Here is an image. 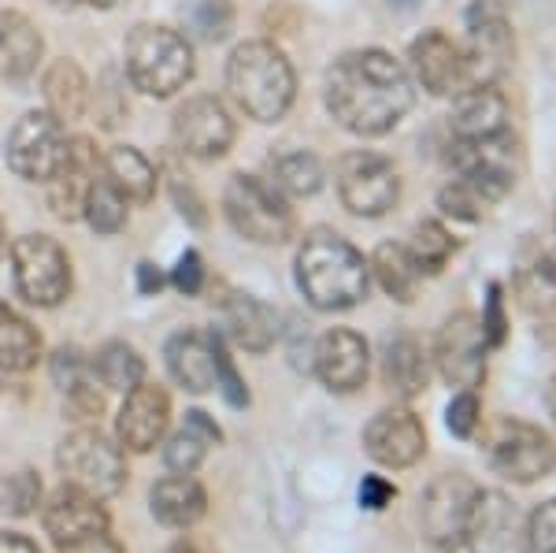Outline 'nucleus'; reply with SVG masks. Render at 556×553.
<instances>
[{"label": "nucleus", "instance_id": "nucleus-42", "mask_svg": "<svg viewBox=\"0 0 556 553\" xmlns=\"http://www.w3.org/2000/svg\"><path fill=\"white\" fill-rule=\"evenodd\" d=\"M215 390L227 398L230 409H245L249 405V387H245V379L238 376V368H235V361H230L223 338L215 342Z\"/></svg>", "mask_w": 556, "mask_h": 553}, {"label": "nucleus", "instance_id": "nucleus-29", "mask_svg": "<svg viewBox=\"0 0 556 553\" xmlns=\"http://www.w3.org/2000/svg\"><path fill=\"white\" fill-rule=\"evenodd\" d=\"M41 93H45V112L60 123H75L83 120L89 109V83L86 71L75 64V60L60 56L45 67L41 78Z\"/></svg>", "mask_w": 556, "mask_h": 553}, {"label": "nucleus", "instance_id": "nucleus-41", "mask_svg": "<svg viewBox=\"0 0 556 553\" xmlns=\"http://www.w3.org/2000/svg\"><path fill=\"white\" fill-rule=\"evenodd\" d=\"M204 450L208 442L201 435H193L190 427H182L178 435H172V442L164 445V465L175 472V476H193L204 461Z\"/></svg>", "mask_w": 556, "mask_h": 553}, {"label": "nucleus", "instance_id": "nucleus-2", "mask_svg": "<svg viewBox=\"0 0 556 553\" xmlns=\"http://www.w3.org/2000/svg\"><path fill=\"white\" fill-rule=\"evenodd\" d=\"M298 287L319 312L356 309L371 290V264L345 235L316 227L298 249Z\"/></svg>", "mask_w": 556, "mask_h": 553}, {"label": "nucleus", "instance_id": "nucleus-57", "mask_svg": "<svg viewBox=\"0 0 556 553\" xmlns=\"http://www.w3.org/2000/svg\"><path fill=\"white\" fill-rule=\"evenodd\" d=\"M175 553H204V550H201V546H193V542H178Z\"/></svg>", "mask_w": 556, "mask_h": 553}, {"label": "nucleus", "instance_id": "nucleus-25", "mask_svg": "<svg viewBox=\"0 0 556 553\" xmlns=\"http://www.w3.org/2000/svg\"><path fill=\"white\" fill-rule=\"evenodd\" d=\"M516 535H519L516 505L505 494H497V490H479V502H475L471 528H468V542L475 546V553H508Z\"/></svg>", "mask_w": 556, "mask_h": 553}, {"label": "nucleus", "instance_id": "nucleus-18", "mask_svg": "<svg viewBox=\"0 0 556 553\" xmlns=\"http://www.w3.org/2000/svg\"><path fill=\"white\" fill-rule=\"evenodd\" d=\"M167 424H172V398L164 387H152V382H138L127 390L119 416H115V439L123 450L130 453H149L164 442Z\"/></svg>", "mask_w": 556, "mask_h": 553}, {"label": "nucleus", "instance_id": "nucleus-19", "mask_svg": "<svg viewBox=\"0 0 556 553\" xmlns=\"http://www.w3.org/2000/svg\"><path fill=\"white\" fill-rule=\"evenodd\" d=\"M316 376L330 394H353L367 382V368H371V350H367L364 335L349 331V327H334L316 342Z\"/></svg>", "mask_w": 556, "mask_h": 553}, {"label": "nucleus", "instance_id": "nucleus-28", "mask_svg": "<svg viewBox=\"0 0 556 553\" xmlns=\"http://www.w3.org/2000/svg\"><path fill=\"white\" fill-rule=\"evenodd\" d=\"M382 382L386 390H393L397 398H416L427 390L430 382V353L424 342L412 335H397L386 342L382 350Z\"/></svg>", "mask_w": 556, "mask_h": 553}, {"label": "nucleus", "instance_id": "nucleus-24", "mask_svg": "<svg viewBox=\"0 0 556 553\" xmlns=\"http://www.w3.org/2000/svg\"><path fill=\"white\" fill-rule=\"evenodd\" d=\"M223 331H227L241 350L249 353H267L278 338V312L264 305L253 293H230L219 305Z\"/></svg>", "mask_w": 556, "mask_h": 553}, {"label": "nucleus", "instance_id": "nucleus-44", "mask_svg": "<svg viewBox=\"0 0 556 553\" xmlns=\"http://www.w3.org/2000/svg\"><path fill=\"white\" fill-rule=\"evenodd\" d=\"M523 539H527V550L531 553H556V498L542 502L531 516H527Z\"/></svg>", "mask_w": 556, "mask_h": 553}, {"label": "nucleus", "instance_id": "nucleus-21", "mask_svg": "<svg viewBox=\"0 0 556 553\" xmlns=\"http://www.w3.org/2000/svg\"><path fill=\"white\" fill-rule=\"evenodd\" d=\"M112 528V516L101 505V498L86 494L78 487H60L56 494L45 505V531L56 546H67V542H78L86 535H101Z\"/></svg>", "mask_w": 556, "mask_h": 553}, {"label": "nucleus", "instance_id": "nucleus-5", "mask_svg": "<svg viewBox=\"0 0 556 553\" xmlns=\"http://www.w3.org/2000/svg\"><path fill=\"white\" fill-rule=\"evenodd\" d=\"M223 212H227L230 227L256 246H282L298 227L290 198H282L260 175H230L227 190H223Z\"/></svg>", "mask_w": 556, "mask_h": 553}, {"label": "nucleus", "instance_id": "nucleus-56", "mask_svg": "<svg viewBox=\"0 0 556 553\" xmlns=\"http://www.w3.org/2000/svg\"><path fill=\"white\" fill-rule=\"evenodd\" d=\"M8 256V230H4V219H0V261Z\"/></svg>", "mask_w": 556, "mask_h": 553}, {"label": "nucleus", "instance_id": "nucleus-39", "mask_svg": "<svg viewBox=\"0 0 556 553\" xmlns=\"http://www.w3.org/2000/svg\"><path fill=\"white\" fill-rule=\"evenodd\" d=\"M182 20L201 41H227L230 30H235V4L230 0H186Z\"/></svg>", "mask_w": 556, "mask_h": 553}, {"label": "nucleus", "instance_id": "nucleus-1", "mask_svg": "<svg viewBox=\"0 0 556 553\" xmlns=\"http://www.w3.org/2000/svg\"><path fill=\"white\" fill-rule=\"evenodd\" d=\"M327 112L356 138H382L416 104V83L408 67L382 49H356L327 71Z\"/></svg>", "mask_w": 556, "mask_h": 553}, {"label": "nucleus", "instance_id": "nucleus-59", "mask_svg": "<svg viewBox=\"0 0 556 553\" xmlns=\"http://www.w3.org/2000/svg\"><path fill=\"white\" fill-rule=\"evenodd\" d=\"M553 223H556V212H553Z\"/></svg>", "mask_w": 556, "mask_h": 553}, {"label": "nucleus", "instance_id": "nucleus-51", "mask_svg": "<svg viewBox=\"0 0 556 553\" xmlns=\"http://www.w3.org/2000/svg\"><path fill=\"white\" fill-rule=\"evenodd\" d=\"M186 427H190L193 435H201L208 445L223 442V431L215 427V420H208V413H201V409H190V413H186Z\"/></svg>", "mask_w": 556, "mask_h": 553}, {"label": "nucleus", "instance_id": "nucleus-32", "mask_svg": "<svg viewBox=\"0 0 556 553\" xmlns=\"http://www.w3.org/2000/svg\"><path fill=\"white\" fill-rule=\"evenodd\" d=\"M41 361V335L26 316L0 301V368L30 372Z\"/></svg>", "mask_w": 556, "mask_h": 553}, {"label": "nucleus", "instance_id": "nucleus-46", "mask_svg": "<svg viewBox=\"0 0 556 553\" xmlns=\"http://www.w3.org/2000/svg\"><path fill=\"white\" fill-rule=\"evenodd\" d=\"M204 279H208V267H204V256L197 249H186L182 256L172 267V287L186 298H197L204 290Z\"/></svg>", "mask_w": 556, "mask_h": 553}, {"label": "nucleus", "instance_id": "nucleus-8", "mask_svg": "<svg viewBox=\"0 0 556 553\" xmlns=\"http://www.w3.org/2000/svg\"><path fill=\"white\" fill-rule=\"evenodd\" d=\"M479 502V483L464 472H445L419 498V528L438 550H460L468 542L471 513Z\"/></svg>", "mask_w": 556, "mask_h": 553}, {"label": "nucleus", "instance_id": "nucleus-40", "mask_svg": "<svg viewBox=\"0 0 556 553\" xmlns=\"http://www.w3.org/2000/svg\"><path fill=\"white\" fill-rule=\"evenodd\" d=\"M438 209H442V216H450V219L479 223L493 209V201L471 183V178L456 175L453 183H445L442 190H438Z\"/></svg>", "mask_w": 556, "mask_h": 553}, {"label": "nucleus", "instance_id": "nucleus-49", "mask_svg": "<svg viewBox=\"0 0 556 553\" xmlns=\"http://www.w3.org/2000/svg\"><path fill=\"white\" fill-rule=\"evenodd\" d=\"M172 198H175V204H178V212H182V216L190 219L193 227H204V223H208V212H204V201L197 198L190 183H182V178H178V183L172 186Z\"/></svg>", "mask_w": 556, "mask_h": 553}, {"label": "nucleus", "instance_id": "nucleus-16", "mask_svg": "<svg viewBox=\"0 0 556 553\" xmlns=\"http://www.w3.org/2000/svg\"><path fill=\"white\" fill-rule=\"evenodd\" d=\"M408 75L434 97H456L468 89V67H464L460 41L445 30H424L408 45Z\"/></svg>", "mask_w": 556, "mask_h": 553}, {"label": "nucleus", "instance_id": "nucleus-11", "mask_svg": "<svg viewBox=\"0 0 556 553\" xmlns=\"http://www.w3.org/2000/svg\"><path fill=\"white\" fill-rule=\"evenodd\" d=\"M67 134L64 123L52 120L49 112H26L4 141V160L15 175L26 183H49L56 167L64 164Z\"/></svg>", "mask_w": 556, "mask_h": 553}, {"label": "nucleus", "instance_id": "nucleus-26", "mask_svg": "<svg viewBox=\"0 0 556 553\" xmlns=\"http://www.w3.org/2000/svg\"><path fill=\"white\" fill-rule=\"evenodd\" d=\"M45 41L23 12H0V78L23 83L41 64Z\"/></svg>", "mask_w": 556, "mask_h": 553}, {"label": "nucleus", "instance_id": "nucleus-37", "mask_svg": "<svg viewBox=\"0 0 556 553\" xmlns=\"http://www.w3.org/2000/svg\"><path fill=\"white\" fill-rule=\"evenodd\" d=\"M408 253H412V261L419 264V272H424V275H438L445 264L453 261L456 238L438 219H424V223H416V230H412Z\"/></svg>", "mask_w": 556, "mask_h": 553}, {"label": "nucleus", "instance_id": "nucleus-14", "mask_svg": "<svg viewBox=\"0 0 556 553\" xmlns=\"http://www.w3.org/2000/svg\"><path fill=\"white\" fill-rule=\"evenodd\" d=\"M453 164L464 178H471L486 198L497 204L508 198L519 175V146L513 134H493L482 141H453Z\"/></svg>", "mask_w": 556, "mask_h": 553}, {"label": "nucleus", "instance_id": "nucleus-52", "mask_svg": "<svg viewBox=\"0 0 556 553\" xmlns=\"http://www.w3.org/2000/svg\"><path fill=\"white\" fill-rule=\"evenodd\" d=\"M164 272H160V267L156 264H152V261H141L138 264V290L141 293H146V298H152V293H160V290H164Z\"/></svg>", "mask_w": 556, "mask_h": 553}, {"label": "nucleus", "instance_id": "nucleus-10", "mask_svg": "<svg viewBox=\"0 0 556 553\" xmlns=\"http://www.w3.org/2000/svg\"><path fill=\"white\" fill-rule=\"evenodd\" d=\"M490 465L513 483H538L556 468V442L527 420H501L490 435Z\"/></svg>", "mask_w": 556, "mask_h": 553}, {"label": "nucleus", "instance_id": "nucleus-4", "mask_svg": "<svg viewBox=\"0 0 556 553\" xmlns=\"http://www.w3.org/2000/svg\"><path fill=\"white\" fill-rule=\"evenodd\" d=\"M127 78L138 93L167 101L193 78V45L182 30L160 23H138L123 45Z\"/></svg>", "mask_w": 556, "mask_h": 553}, {"label": "nucleus", "instance_id": "nucleus-31", "mask_svg": "<svg viewBox=\"0 0 556 553\" xmlns=\"http://www.w3.org/2000/svg\"><path fill=\"white\" fill-rule=\"evenodd\" d=\"M101 172L115 190L123 193L134 204H149L156 198V186H160V172L152 167V160L146 153L130 146H115L112 153L101 156Z\"/></svg>", "mask_w": 556, "mask_h": 553}, {"label": "nucleus", "instance_id": "nucleus-53", "mask_svg": "<svg viewBox=\"0 0 556 553\" xmlns=\"http://www.w3.org/2000/svg\"><path fill=\"white\" fill-rule=\"evenodd\" d=\"M0 553H41L38 542H30L20 531H0Z\"/></svg>", "mask_w": 556, "mask_h": 553}, {"label": "nucleus", "instance_id": "nucleus-27", "mask_svg": "<svg viewBox=\"0 0 556 553\" xmlns=\"http://www.w3.org/2000/svg\"><path fill=\"white\" fill-rule=\"evenodd\" d=\"M149 510L164 528H193L208 513V494L193 476H164L149 490Z\"/></svg>", "mask_w": 556, "mask_h": 553}, {"label": "nucleus", "instance_id": "nucleus-15", "mask_svg": "<svg viewBox=\"0 0 556 553\" xmlns=\"http://www.w3.org/2000/svg\"><path fill=\"white\" fill-rule=\"evenodd\" d=\"M464 49V67H468V89L475 86H497V78L505 75L513 64V26L501 20L490 8H471L468 15V38L460 41Z\"/></svg>", "mask_w": 556, "mask_h": 553}, {"label": "nucleus", "instance_id": "nucleus-47", "mask_svg": "<svg viewBox=\"0 0 556 553\" xmlns=\"http://www.w3.org/2000/svg\"><path fill=\"white\" fill-rule=\"evenodd\" d=\"M482 331H486L490 350H501L508 338V319H505V298H501V282H490V298L482 309Z\"/></svg>", "mask_w": 556, "mask_h": 553}, {"label": "nucleus", "instance_id": "nucleus-36", "mask_svg": "<svg viewBox=\"0 0 556 553\" xmlns=\"http://www.w3.org/2000/svg\"><path fill=\"white\" fill-rule=\"evenodd\" d=\"M93 376L101 379V387L127 394L138 382H146V361L127 342H104L93 361Z\"/></svg>", "mask_w": 556, "mask_h": 553}, {"label": "nucleus", "instance_id": "nucleus-17", "mask_svg": "<svg viewBox=\"0 0 556 553\" xmlns=\"http://www.w3.org/2000/svg\"><path fill=\"white\" fill-rule=\"evenodd\" d=\"M364 450L382 468H412L427 453V427L405 405L382 409L364 427Z\"/></svg>", "mask_w": 556, "mask_h": 553}, {"label": "nucleus", "instance_id": "nucleus-54", "mask_svg": "<svg viewBox=\"0 0 556 553\" xmlns=\"http://www.w3.org/2000/svg\"><path fill=\"white\" fill-rule=\"evenodd\" d=\"M545 409H549V416L556 420V376L545 382Z\"/></svg>", "mask_w": 556, "mask_h": 553}, {"label": "nucleus", "instance_id": "nucleus-30", "mask_svg": "<svg viewBox=\"0 0 556 553\" xmlns=\"http://www.w3.org/2000/svg\"><path fill=\"white\" fill-rule=\"evenodd\" d=\"M52 379H56V387L64 390L67 405L78 416H97L104 409V394L97 390L93 376V361H86V353L75 350V345H64L52 356Z\"/></svg>", "mask_w": 556, "mask_h": 553}, {"label": "nucleus", "instance_id": "nucleus-22", "mask_svg": "<svg viewBox=\"0 0 556 553\" xmlns=\"http://www.w3.org/2000/svg\"><path fill=\"white\" fill-rule=\"evenodd\" d=\"M453 141H482L508 130V101L497 86H475L453 97Z\"/></svg>", "mask_w": 556, "mask_h": 553}, {"label": "nucleus", "instance_id": "nucleus-12", "mask_svg": "<svg viewBox=\"0 0 556 553\" xmlns=\"http://www.w3.org/2000/svg\"><path fill=\"white\" fill-rule=\"evenodd\" d=\"M486 331H482V319L475 312H456L442 324L434 342V356L430 361L438 364V376H442L450 387L456 390H475L486 379Z\"/></svg>", "mask_w": 556, "mask_h": 553}, {"label": "nucleus", "instance_id": "nucleus-45", "mask_svg": "<svg viewBox=\"0 0 556 553\" xmlns=\"http://www.w3.org/2000/svg\"><path fill=\"white\" fill-rule=\"evenodd\" d=\"M0 510H8V513H15V516H26L34 510V505L41 502V483H38V476L34 472H20V476H12L4 483V494H0Z\"/></svg>", "mask_w": 556, "mask_h": 553}, {"label": "nucleus", "instance_id": "nucleus-48", "mask_svg": "<svg viewBox=\"0 0 556 553\" xmlns=\"http://www.w3.org/2000/svg\"><path fill=\"white\" fill-rule=\"evenodd\" d=\"M397 498V487L390 483L386 476H364V483H361V505L367 513H382L386 505Z\"/></svg>", "mask_w": 556, "mask_h": 553}, {"label": "nucleus", "instance_id": "nucleus-20", "mask_svg": "<svg viewBox=\"0 0 556 553\" xmlns=\"http://www.w3.org/2000/svg\"><path fill=\"white\" fill-rule=\"evenodd\" d=\"M101 178V153L89 138H67V153L64 164L56 167V175L49 178V209L56 212L60 219H78L86 209L89 186Z\"/></svg>", "mask_w": 556, "mask_h": 553}, {"label": "nucleus", "instance_id": "nucleus-7", "mask_svg": "<svg viewBox=\"0 0 556 553\" xmlns=\"http://www.w3.org/2000/svg\"><path fill=\"white\" fill-rule=\"evenodd\" d=\"M15 290L26 305L56 309L71 293V261L67 249L49 235H23L8 246Z\"/></svg>", "mask_w": 556, "mask_h": 553}, {"label": "nucleus", "instance_id": "nucleus-23", "mask_svg": "<svg viewBox=\"0 0 556 553\" xmlns=\"http://www.w3.org/2000/svg\"><path fill=\"white\" fill-rule=\"evenodd\" d=\"M215 342L219 335L208 331H178L167 338V372L178 387H186L190 394H208L215 387Z\"/></svg>", "mask_w": 556, "mask_h": 553}, {"label": "nucleus", "instance_id": "nucleus-13", "mask_svg": "<svg viewBox=\"0 0 556 553\" xmlns=\"http://www.w3.org/2000/svg\"><path fill=\"white\" fill-rule=\"evenodd\" d=\"M238 138V127L230 120V109L212 93H197L175 112V141L193 160H219L230 153Z\"/></svg>", "mask_w": 556, "mask_h": 553}, {"label": "nucleus", "instance_id": "nucleus-38", "mask_svg": "<svg viewBox=\"0 0 556 553\" xmlns=\"http://www.w3.org/2000/svg\"><path fill=\"white\" fill-rule=\"evenodd\" d=\"M127 198H123L119 190H115L112 183L104 178H97L93 186H89V198H86V209H83V216L89 227L97 230V235H119L123 227H127Z\"/></svg>", "mask_w": 556, "mask_h": 553}, {"label": "nucleus", "instance_id": "nucleus-43", "mask_svg": "<svg viewBox=\"0 0 556 553\" xmlns=\"http://www.w3.org/2000/svg\"><path fill=\"white\" fill-rule=\"evenodd\" d=\"M479 424H482L479 394H475V390H460V394H453L450 409H445V427H450L456 439H475Z\"/></svg>", "mask_w": 556, "mask_h": 553}, {"label": "nucleus", "instance_id": "nucleus-35", "mask_svg": "<svg viewBox=\"0 0 556 553\" xmlns=\"http://www.w3.org/2000/svg\"><path fill=\"white\" fill-rule=\"evenodd\" d=\"M516 298L519 305L534 316H549L556 312V253H538L527 261L516 275Z\"/></svg>", "mask_w": 556, "mask_h": 553}, {"label": "nucleus", "instance_id": "nucleus-9", "mask_svg": "<svg viewBox=\"0 0 556 553\" xmlns=\"http://www.w3.org/2000/svg\"><path fill=\"white\" fill-rule=\"evenodd\" d=\"M334 186H338V198H342L345 209L364 219L386 216L401 198L397 167H393L382 153H371V149H353V153H345L338 160Z\"/></svg>", "mask_w": 556, "mask_h": 553}, {"label": "nucleus", "instance_id": "nucleus-6", "mask_svg": "<svg viewBox=\"0 0 556 553\" xmlns=\"http://www.w3.org/2000/svg\"><path fill=\"white\" fill-rule=\"evenodd\" d=\"M56 465L67 487H78L93 498H115L127 483V453L97 427H78L56 450Z\"/></svg>", "mask_w": 556, "mask_h": 553}, {"label": "nucleus", "instance_id": "nucleus-55", "mask_svg": "<svg viewBox=\"0 0 556 553\" xmlns=\"http://www.w3.org/2000/svg\"><path fill=\"white\" fill-rule=\"evenodd\" d=\"M86 4L89 8H104V12H108V8H119L123 0H86Z\"/></svg>", "mask_w": 556, "mask_h": 553}, {"label": "nucleus", "instance_id": "nucleus-34", "mask_svg": "<svg viewBox=\"0 0 556 553\" xmlns=\"http://www.w3.org/2000/svg\"><path fill=\"white\" fill-rule=\"evenodd\" d=\"M267 183H271L282 198H312L323 186V164L308 149H290V153L271 156V164H267Z\"/></svg>", "mask_w": 556, "mask_h": 553}, {"label": "nucleus", "instance_id": "nucleus-33", "mask_svg": "<svg viewBox=\"0 0 556 553\" xmlns=\"http://www.w3.org/2000/svg\"><path fill=\"white\" fill-rule=\"evenodd\" d=\"M367 264H371L379 287L390 293L393 301H401V305L416 301V290H419V279H424V272H419V264L412 261L408 246L386 242V246L375 249V256Z\"/></svg>", "mask_w": 556, "mask_h": 553}, {"label": "nucleus", "instance_id": "nucleus-58", "mask_svg": "<svg viewBox=\"0 0 556 553\" xmlns=\"http://www.w3.org/2000/svg\"><path fill=\"white\" fill-rule=\"evenodd\" d=\"M56 4H71V0H56Z\"/></svg>", "mask_w": 556, "mask_h": 553}, {"label": "nucleus", "instance_id": "nucleus-3", "mask_svg": "<svg viewBox=\"0 0 556 553\" xmlns=\"http://www.w3.org/2000/svg\"><path fill=\"white\" fill-rule=\"evenodd\" d=\"M227 89L256 123H278L293 109L298 75L275 41H245L227 60Z\"/></svg>", "mask_w": 556, "mask_h": 553}, {"label": "nucleus", "instance_id": "nucleus-50", "mask_svg": "<svg viewBox=\"0 0 556 553\" xmlns=\"http://www.w3.org/2000/svg\"><path fill=\"white\" fill-rule=\"evenodd\" d=\"M60 553H123V546L108 531H101V535H86L78 542H67V546H60Z\"/></svg>", "mask_w": 556, "mask_h": 553}]
</instances>
